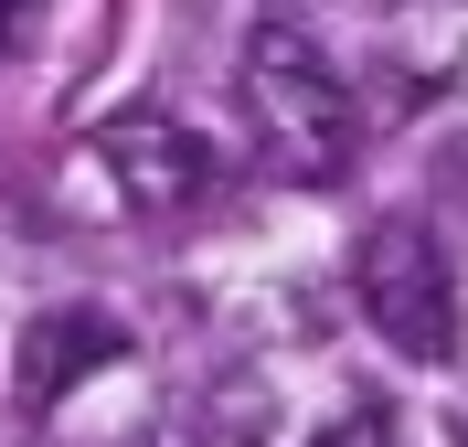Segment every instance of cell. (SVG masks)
Segmentation results:
<instances>
[{
  "label": "cell",
  "mask_w": 468,
  "mask_h": 447,
  "mask_svg": "<svg viewBox=\"0 0 468 447\" xmlns=\"http://www.w3.org/2000/svg\"><path fill=\"white\" fill-rule=\"evenodd\" d=\"M234 96H245V128H256L266 171H288V181H341L351 171V96H341V75H330V54L309 32H288V22L245 32Z\"/></svg>",
  "instance_id": "obj_1"
},
{
  "label": "cell",
  "mask_w": 468,
  "mask_h": 447,
  "mask_svg": "<svg viewBox=\"0 0 468 447\" xmlns=\"http://www.w3.org/2000/svg\"><path fill=\"white\" fill-rule=\"evenodd\" d=\"M351 288L373 309V330L394 341L405 362H447L458 352V277H447V245L426 213H383L362 256H351Z\"/></svg>",
  "instance_id": "obj_2"
},
{
  "label": "cell",
  "mask_w": 468,
  "mask_h": 447,
  "mask_svg": "<svg viewBox=\"0 0 468 447\" xmlns=\"http://www.w3.org/2000/svg\"><path fill=\"white\" fill-rule=\"evenodd\" d=\"M96 160H107V181H117V192H128L139 213H192V203L213 192V149L192 139L181 118H149V107L107 118Z\"/></svg>",
  "instance_id": "obj_3"
},
{
  "label": "cell",
  "mask_w": 468,
  "mask_h": 447,
  "mask_svg": "<svg viewBox=\"0 0 468 447\" xmlns=\"http://www.w3.org/2000/svg\"><path fill=\"white\" fill-rule=\"evenodd\" d=\"M96 362H128V320H117V309H54V320H32V330H22L11 384H22L32 416H54V405L86 384Z\"/></svg>",
  "instance_id": "obj_4"
},
{
  "label": "cell",
  "mask_w": 468,
  "mask_h": 447,
  "mask_svg": "<svg viewBox=\"0 0 468 447\" xmlns=\"http://www.w3.org/2000/svg\"><path fill=\"white\" fill-rule=\"evenodd\" d=\"M320 447H405V437H394V416H383V405H351L341 426H320Z\"/></svg>",
  "instance_id": "obj_5"
},
{
  "label": "cell",
  "mask_w": 468,
  "mask_h": 447,
  "mask_svg": "<svg viewBox=\"0 0 468 447\" xmlns=\"http://www.w3.org/2000/svg\"><path fill=\"white\" fill-rule=\"evenodd\" d=\"M32 22V0H0V43H11V32H22Z\"/></svg>",
  "instance_id": "obj_6"
}]
</instances>
